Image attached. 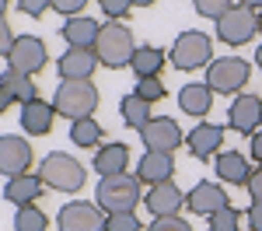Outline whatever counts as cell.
I'll use <instances>...</instances> for the list:
<instances>
[{
  "mask_svg": "<svg viewBox=\"0 0 262 231\" xmlns=\"http://www.w3.org/2000/svg\"><path fill=\"white\" fill-rule=\"evenodd\" d=\"M105 221H108V214L98 203H84V200L63 203L60 217H56L60 231H105Z\"/></svg>",
  "mask_w": 262,
  "mask_h": 231,
  "instance_id": "8",
  "label": "cell"
},
{
  "mask_svg": "<svg viewBox=\"0 0 262 231\" xmlns=\"http://www.w3.org/2000/svg\"><path fill=\"white\" fill-rule=\"evenodd\" d=\"M147 231H192L182 217H154V224Z\"/></svg>",
  "mask_w": 262,
  "mask_h": 231,
  "instance_id": "34",
  "label": "cell"
},
{
  "mask_svg": "<svg viewBox=\"0 0 262 231\" xmlns=\"http://www.w3.org/2000/svg\"><path fill=\"white\" fill-rule=\"evenodd\" d=\"M137 175H140V182H147V186L168 182L175 175V158L164 154V151H147L140 158V165H137Z\"/></svg>",
  "mask_w": 262,
  "mask_h": 231,
  "instance_id": "18",
  "label": "cell"
},
{
  "mask_svg": "<svg viewBox=\"0 0 262 231\" xmlns=\"http://www.w3.org/2000/svg\"><path fill=\"white\" fill-rule=\"evenodd\" d=\"M119 112H122V123L129 126V130H143V126H147L150 119H154V116H150V102H143V98L137 95V91L122 98Z\"/></svg>",
  "mask_w": 262,
  "mask_h": 231,
  "instance_id": "25",
  "label": "cell"
},
{
  "mask_svg": "<svg viewBox=\"0 0 262 231\" xmlns=\"http://www.w3.org/2000/svg\"><path fill=\"white\" fill-rule=\"evenodd\" d=\"M185 144H189V151H192V158L206 161V158H213L217 147L224 144V130L217 123H196L192 133L185 137Z\"/></svg>",
  "mask_w": 262,
  "mask_h": 231,
  "instance_id": "17",
  "label": "cell"
},
{
  "mask_svg": "<svg viewBox=\"0 0 262 231\" xmlns=\"http://www.w3.org/2000/svg\"><path fill=\"white\" fill-rule=\"evenodd\" d=\"M105 214H133L140 203V179L137 175H105L98 182V200Z\"/></svg>",
  "mask_w": 262,
  "mask_h": 231,
  "instance_id": "2",
  "label": "cell"
},
{
  "mask_svg": "<svg viewBox=\"0 0 262 231\" xmlns=\"http://www.w3.org/2000/svg\"><path fill=\"white\" fill-rule=\"evenodd\" d=\"M126 165H129V147L119 144V140L98 147V154H95V172L101 179L105 175H126Z\"/></svg>",
  "mask_w": 262,
  "mask_h": 231,
  "instance_id": "21",
  "label": "cell"
},
{
  "mask_svg": "<svg viewBox=\"0 0 262 231\" xmlns=\"http://www.w3.org/2000/svg\"><path fill=\"white\" fill-rule=\"evenodd\" d=\"M14 32H11V25H7V21H4V25H0V46H4V56H7V53H11V46H14Z\"/></svg>",
  "mask_w": 262,
  "mask_h": 231,
  "instance_id": "39",
  "label": "cell"
},
{
  "mask_svg": "<svg viewBox=\"0 0 262 231\" xmlns=\"http://www.w3.org/2000/svg\"><path fill=\"white\" fill-rule=\"evenodd\" d=\"M140 137H143V144H147V151H164V154H171V151L182 144L179 123L168 119V116H154V119L140 130Z\"/></svg>",
  "mask_w": 262,
  "mask_h": 231,
  "instance_id": "11",
  "label": "cell"
},
{
  "mask_svg": "<svg viewBox=\"0 0 262 231\" xmlns=\"http://www.w3.org/2000/svg\"><path fill=\"white\" fill-rule=\"evenodd\" d=\"M95 53H98L101 67H108V70H122V67H129L133 56H137V42H133V32L119 25V21H108V25H101V35L95 42Z\"/></svg>",
  "mask_w": 262,
  "mask_h": 231,
  "instance_id": "1",
  "label": "cell"
},
{
  "mask_svg": "<svg viewBox=\"0 0 262 231\" xmlns=\"http://www.w3.org/2000/svg\"><path fill=\"white\" fill-rule=\"evenodd\" d=\"M217 175H221L224 182H231V186H245L248 175H252L248 158H245L242 151H224V154H217Z\"/></svg>",
  "mask_w": 262,
  "mask_h": 231,
  "instance_id": "22",
  "label": "cell"
},
{
  "mask_svg": "<svg viewBox=\"0 0 262 231\" xmlns=\"http://www.w3.org/2000/svg\"><path fill=\"white\" fill-rule=\"evenodd\" d=\"M84 4H88V0H53V7H56L60 14H70V18H77V14H81Z\"/></svg>",
  "mask_w": 262,
  "mask_h": 231,
  "instance_id": "36",
  "label": "cell"
},
{
  "mask_svg": "<svg viewBox=\"0 0 262 231\" xmlns=\"http://www.w3.org/2000/svg\"><path fill=\"white\" fill-rule=\"evenodd\" d=\"M252 158H255V161L262 165V130L255 133V137H252Z\"/></svg>",
  "mask_w": 262,
  "mask_h": 231,
  "instance_id": "40",
  "label": "cell"
},
{
  "mask_svg": "<svg viewBox=\"0 0 262 231\" xmlns=\"http://www.w3.org/2000/svg\"><path fill=\"white\" fill-rule=\"evenodd\" d=\"M98 4H101V11H105V14H108L112 21L126 18V14L133 11V4H129V0H98Z\"/></svg>",
  "mask_w": 262,
  "mask_h": 231,
  "instance_id": "33",
  "label": "cell"
},
{
  "mask_svg": "<svg viewBox=\"0 0 262 231\" xmlns=\"http://www.w3.org/2000/svg\"><path fill=\"white\" fill-rule=\"evenodd\" d=\"M60 35L70 42V49H95V42L101 35V25L95 18H88V14H77V18H70L63 25Z\"/></svg>",
  "mask_w": 262,
  "mask_h": 231,
  "instance_id": "19",
  "label": "cell"
},
{
  "mask_svg": "<svg viewBox=\"0 0 262 231\" xmlns=\"http://www.w3.org/2000/svg\"><path fill=\"white\" fill-rule=\"evenodd\" d=\"M18 7L25 14H32V18H42V14L53 7V0H18Z\"/></svg>",
  "mask_w": 262,
  "mask_h": 231,
  "instance_id": "35",
  "label": "cell"
},
{
  "mask_svg": "<svg viewBox=\"0 0 262 231\" xmlns=\"http://www.w3.org/2000/svg\"><path fill=\"white\" fill-rule=\"evenodd\" d=\"M32 168V147L25 137H14V133H7V137H0V172L4 175H25Z\"/></svg>",
  "mask_w": 262,
  "mask_h": 231,
  "instance_id": "12",
  "label": "cell"
},
{
  "mask_svg": "<svg viewBox=\"0 0 262 231\" xmlns=\"http://www.w3.org/2000/svg\"><path fill=\"white\" fill-rule=\"evenodd\" d=\"M39 175L42 182L49 189H56V193H77L84 186V165L77 158H70V154H63V151H53L46 161L39 165Z\"/></svg>",
  "mask_w": 262,
  "mask_h": 231,
  "instance_id": "4",
  "label": "cell"
},
{
  "mask_svg": "<svg viewBox=\"0 0 262 231\" xmlns=\"http://www.w3.org/2000/svg\"><path fill=\"white\" fill-rule=\"evenodd\" d=\"M49 63V53H46V42L35 39V35H18V42L11 46L7 53V67L18 70V74H39L42 67Z\"/></svg>",
  "mask_w": 262,
  "mask_h": 231,
  "instance_id": "9",
  "label": "cell"
},
{
  "mask_svg": "<svg viewBox=\"0 0 262 231\" xmlns=\"http://www.w3.org/2000/svg\"><path fill=\"white\" fill-rule=\"evenodd\" d=\"M248 63L242 56H224V60H213L206 67V84L213 95H234L248 84Z\"/></svg>",
  "mask_w": 262,
  "mask_h": 231,
  "instance_id": "6",
  "label": "cell"
},
{
  "mask_svg": "<svg viewBox=\"0 0 262 231\" xmlns=\"http://www.w3.org/2000/svg\"><path fill=\"white\" fill-rule=\"evenodd\" d=\"M98 67H101V60L95 49H67L56 60V70H60L63 81H91V74Z\"/></svg>",
  "mask_w": 262,
  "mask_h": 231,
  "instance_id": "14",
  "label": "cell"
},
{
  "mask_svg": "<svg viewBox=\"0 0 262 231\" xmlns=\"http://www.w3.org/2000/svg\"><path fill=\"white\" fill-rule=\"evenodd\" d=\"M137 95H140L143 102H158V98H164L161 77H137Z\"/></svg>",
  "mask_w": 262,
  "mask_h": 231,
  "instance_id": "29",
  "label": "cell"
},
{
  "mask_svg": "<svg viewBox=\"0 0 262 231\" xmlns=\"http://www.w3.org/2000/svg\"><path fill=\"white\" fill-rule=\"evenodd\" d=\"M46 228H49V217L35 203L18 207V214H14V231H46Z\"/></svg>",
  "mask_w": 262,
  "mask_h": 231,
  "instance_id": "28",
  "label": "cell"
},
{
  "mask_svg": "<svg viewBox=\"0 0 262 231\" xmlns=\"http://www.w3.org/2000/svg\"><path fill=\"white\" fill-rule=\"evenodd\" d=\"M259 32V14L252 7H231L221 21H217V39L227 46H245Z\"/></svg>",
  "mask_w": 262,
  "mask_h": 231,
  "instance_id": "7",
  "label": "cell"
},
{
  "mask_svg": "<svg viewBox=\"0 0 262 231\" xmlns=\"http://www.w3.org/2000/svg\"><path fill=\"white\" fill-rule=\"evenodd\" d=\"M255 63H259V67H262V46H259V49H255Z\"/></svg>",
  "mask_w": 262,
  "mask_h": 231,
  "instance_id": "43",
  "label": "cell"
},
{
  "mask_svg": "<svg viewBox=\"0 0 262 231\" xmlns=\"http://www.w3.org/2000/svg\"><path fill=\"white\" fill-rule=\"evenodd\" d=\"M242 7H252V11L259 7V11H262V0H242Z\"/></svg>",
  "mask_w": 262,
  "mask_h": 231,
  "instance_id": "41",
  "label": "cell"
},
{
  "mask_svg": "<svg viewBox=\"0 0 262 231\" xmlns=\"http://www.w3.org/2000/svg\"><path fill=\"white\" fill-rule=\"evenodd\" d=\"M179 105L182 112H189V116H206L210 112V105H213V91H210V84H185L179 91Z\"/></svg>",
  "mask_w": 262,
  "mask_h": 231,
  "instance_id": "23",
  "label": "cell"
},
{
  "mask_svg": "<svg viewBox=\"0 0 262 231\" xmlns=\"http://www.w3.org/2000/svg\"><path fill=\"white\" fill-rule=\"evenodd\" d=\"M164 63H168V60H164V49H158V46H140L129 67H133L137 77H158Z\"/></svg>",
  "mask_w": 262,
  "mask_h": 231,
  "instance_id": "24",
  "label": "cell"
},
{
  "mask_svg": "<svg viewBox=\"0 0 262 231\" xmlns=\"http://www.w3.org/2000/svg\"><path fill=\"white\" fill-rule=\"evenodd\" d=\"M192 4H196V11L203 18H213V21H221L231 11V0H192Z\"/></svg>",
  "mask_w": 262,
  "mask_h": 231,
  "instance_id": "32",
  "label": "cell"
},
{
  "mask_svg": "<svg viewBox=\"0 0 262 231\" xmlns=\"http://www.w3.org/2000/svg\"><path fill=\"white\" fill-rule=\"evenodd\" d=\"M248 224H252V231H262V200H252V207H248Z\"/></svg>",
  "mask_w": 262,
  "mask_h": 231,
  "instance_id": "38",
  "label": "cell"
},
{
  "mask_svg": "<svg viewBox=\"0 0 262 231\" xmlns=\"http://www.w3.org/2000/svg\"><path fill=\"white\" fill-rule=\"evenodd\" d=\"M129 4H133V7H150L154 0H129Z\"/></svg>",
  "mask_w": 262,
  "mask_h": 231,
  "instance_id": "42",
  "label": "cell"
},
{
  "mask_svg": "<svg viewBox=\"0 0 262 231\" xmlns=\"http://www.w3.org/2000/svg\"><path fill=\"white\" fill-rule=\"evenodd\" d=\"M14 102H21V105H28V102H35L39 95H35V84H32V77L28 74H18V70H11L7 67V74H4V84H0Z\"/></svg>",
  "mask_w": 262,
  "mask_h": 231,
  "instance_id": "26",
  "label": "cell"
},
{
  "mask_svg": "<svg viewBox=\"0 0 262 231\" xmlns=\"http://www.w3.org/2000/svg\"><path fill=\"white\" fill-rule=\"evenodd\" d=\"M185 207L192 210V214H203V217H213L217 210L231 207V200L224 196V189L217 182H196V186L189 189V196H185Z\"/></svg>",
  "mask_w": 262,
  "mask_h": 231,
  "instance_id": "15",
  "label": "cell"
},
{
  "mask_svg": "<svg viewBox=\"0 0 262 231\" xmlns=\"http://www.w3.org/2000/svg\"><path fill=\"white\" fill-rule=\"evenodd\" d=\"M143 207L150 210L154 217H179V210L185 207V193L168 179V182L150 186V193L143 196Z\"/></svg>",
  "mask_w": 262,
  "mask_h": 231,
  "instance_id": "10",
  "label": "cell"
},
{
  "mask_svg": "<svg viewBox=\"0 0 262 231\" xmlns=\"http://www.w3.org/2000/svg\"><path fill=\"white\" fill-rule=\"evenodd\" d=\"M245 189H248V196L252 200H262V165L248 175V182H245Z\"/></svg>",
  "mask_w": 262,
  "mask_h": 231,
  "instance_id": "37",
  "label": "cell"
},
{
  "mask_svg": "<svg viewBox=\"0 0 262 231\" xmlns=\"http://www.w3.org/2000/svg\"><path fill=\"white\" fill-rule=\"evenodd\" d=\"M105 231H147V228H140L137 214H108Z\"/></svg>",
  "mask_w": 262,
  "mask_h": 231,
  "instance_id": "31",
  "label": "cell"
},
{
  "mask_svg": "<svg viewBox=\"0 0 262 231\" xmlns=\"http://www.w3.org/2000/svg\"><path fill=\"white\" fill-rule=\"evenodd\" d=\"M53 105L67 119H91V112L98 109V88L91 81H60Z\"/></svg>",
  "mask_w": 262,
  "mask_h": 231,
  "instance_id": "3",
  "label": "cell"
},
{
  "mask_svg": "<svg viewBox=\"0 0 262 231\" xmlns=\"http://www.w3.org/2000/svg\"><path fill=\"white\" fill-rule=\"evenodd\" d=\"M227 119H231V130H238L245 137H255L262 126V98L259 95H238Z\"/></svg>",
  "mask_w": 262,
  "mask_h": 231,
  "instance_id": "13",
  "label": "cell"
},
{
  "mask_svg": "<svg viewBox=\"0 0 262 231\" xmlns=\"http://www.w3.org/2000/svg\"><path fill=\"white\" fill-rule=\"evenodd\" d=\"M53 123H56V105L53 102L35 98V102L21 105V126H25L28 137H46L53 130Z\"/></svg>",
  "mask_w": 262,
  "mask_h": 231,
  "instance_id": "16",
  "label": "cell"
},
{
  "mask_svg": "<svg viewBox=\"0 0 262 231\" xmlns=\"http://www.w3.org/2000/svg\"><path fill=\"white\" fill-rule=\"evenodd\" d=\"M259 32H262V11H259Z\"/></svg>",
  "mask_w": 262,
  "mask_h": 231,
  "instance_id": "44",
  "label": "cell"
},
{
  "mask_svg": "<svg viewBox=\"0 0 262 231\" xmlns=\"http://www.w3.org/2000/svg\"><path fill=\"white\" fill-rule=\"evenodd\" d=\"M238 210L234 207H224V210H217L213 217H210V231H238Z\"/></svg>",
  "mask_w": 262,
  "mask_h": 231,
  "instance_id": "30",
  "label": "cell"
},
{
  "mask_svg": "<svg viewBox=\"0 0 262 231\" xmlns=\"http://www.w3.org/2000/svg\"><path fill=\"white\" fill-rule=\"evenodd\" d=\"M42 175H14V179H7V186H4V200L7 203H18V207H28V203H35L42 196Z\"/></svg>",
  "mask_w": 262,
  "mask_h": 231,
  "instance_id": "20",
  "label": "cell"
},
{
  "mask_svg": "<svg viewBox=\"0 0 262 231\" xmlns=\"http://www.w3.org/2000/svg\"><path fill=\"white\" fill-rule=\"evenodd\" d=\"M101 123L98 119H74V126H70V140L77 147H98L101 144Z\"/></svg>",
  "mask_w": 262,
  "mask_h": 231,
  "instance_id": "27",
  "label": "cell"
},
{
  "mask_svg": "<svg viewBox=\"0 0 262 231\" xmlns=\"http://www.w3.org/2000/svg\"><path fill=\"white\" fill-rule=\"evenodd\" d=\"M213 63V42L206 32H182L171 46V67L179 70H196Z\"/></svg>",
  "mask_w": 262,
  "mask_h": 231,
  "instance_id": "5",
  "label": "cell"
}]
</instances>
